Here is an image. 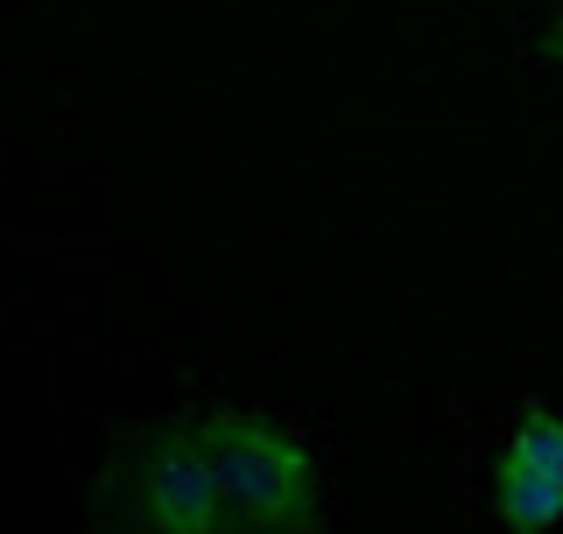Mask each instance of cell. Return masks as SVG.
<instances>
[{"instance_id": "obj_2", "label": "cell", "mask_w": 563, "mask_h": 534, "mask_svg": "<svg viewBox=\"0 0 563 534\" xmlns=\"http://www.w3.org/2000/svg\"><path fill=\"white\" fill-rule=\"evenodd\" d=\"M493 521L507 534L563 527V415L550 408H521L493 457Z\"/></svg>"}, {"instance_id": "obj_3", "label": "cell", "mask_w": 563, "mask_h": 534, "mask_svg": "<svg viewBox=\"0 0 563 534\" xmlns=\"http://www.w3.org/2000/svg\"><path fill=\"white\" fill-rule=\"evenodd\" d=\"M542 57H556V64H563V0H556V22H550V35H542Z\"/></svg>"}, {"instance_id": "obj_1", "label": "cell", "mask_w": 563, "mask_h": 534, "mask_svg": "<svg viewBox=\"0 0 563 534\" xmlns=\"http://www.w3.org/2000/svg\"><path fill=\"white\" fill-rule=\"evenodd\" d=\"M113 534H303L317 471L261 415H184L113 457Z\"/></svg>"}]
</instances>
